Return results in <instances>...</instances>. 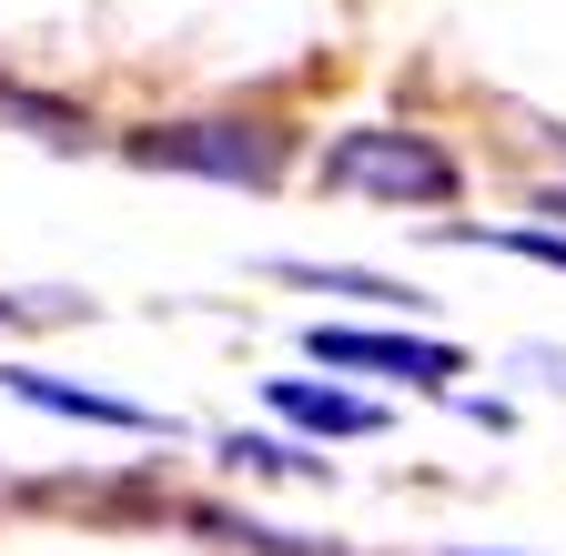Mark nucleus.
<instances>
[{"label": "nucleus", "mask_w": 566, "mask_h": 556, "mask_svg": "<svg viewBox=\"0 0 566 556\" xmlns=\"http://www.w3.org/2000/svg\"><path fill=\"white\" fill-rule=\"evenodd\" d=\"M223 455H233V465H253V475H324V455L273 445V436H223Z\"/></svg>", "instance_id": "423d86ee"}, {"label": "nucleus", "mask_w": 566, "mask_h": 556, "mask_svg": "<svg viewBox=\"0 0 566 556\" xmlns=\"http://www.w3.org/2000/svg\"><path fill=\"white\" fill-rule=\"evenodd\" d=\"M0 395H21V405H41V415H71V426H112V436H172V415L122 405V395H102V385H61V375H41V365H0Z\"/></svg>", "instance_id": "20e7f679"}, {"label": "nucleus", "mask_w": 566, "mask_h": 556, "mask_svg": "<svg viewBox=\"0 0 566 556\" xmlns=\"http://www.w3.org/2000/svg\"><path fill=\"white\" fill-rule=\"evenodd\" d=\"M324 192H365V202H455V162L424 143V132H395V122H365L324 153Z\"/></svg>", "instance_id": "f257e3e1"}, {"label": "nucleus", "mask_w": 566, "mask_h": 556, "mask_svg": "<svg viewBox=\"0 0 566 556\" xmlns=\"http://www.w3.org/2000/svg\"><path fill=\"white\" fill-rule=\"evenodd\" d=\"M263 405L304 436H385V405L375 395H344V385H314V375H273Z\"/></svg>", "instance_id": "39448f33"}, {"label": "nucleus", "mask_w": 566, "mask_h": 556, "mask_svg": "<svg viewBox=\"0 0 566 556\" xmlns=\"http://www.w3.org/2000/svg\"><path fill=\"white\" fill-rule=\"evenodd\" d=\"M142 172H202V182H243L273 192L283 182V132L273 122H172V132H132Z\"/></svg>", "instance_id": "f03ea898"}, {"label": "nucleus", "mask_w": 566, "mask_h": 556, "mask_svg": "<svg viewBox=\"0 0 566 556\" xmlns=\"http://www.w3.org/2000/svg\"><path fill=\"white\" fill-rule=\"evenodd\" d=\"M455 243H495V253H536V263H566V233H455Z\"/></svg>", "instance_id": "0eeeda50"}, {"label": "nucleus", "mask_w": 566, "mask_h": 556, "mask_svg": "<svg viewBox=\"0 0 566 556\" xmlns=\"http://www.w3.org/2000/svg\"><path fill=\"white\" fill-rule=\"evenodd\" d=\"M304 355L334 365V375H385V385H424V395H446L465 375L455 344H436V334H375V324H304Z\"/></svg>", "instance_id": "7ed1b4c3"}]
</instances>
